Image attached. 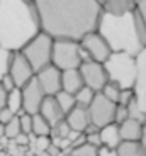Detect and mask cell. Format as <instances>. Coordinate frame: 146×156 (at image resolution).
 <instances>
[{
	"label": "cell",
	"instance_id": "cell-1",
	"mask_svg": "<svg viewBox=\"0 0 146 156\" xmlns=\"http://www.w3.org/2000/svg\"><path fill=\"white\" fill-rule=\"evenodd\" d=\"M41 32L56 41L80 43L97 31L100 5L97 0H36L34 2Z\"/></svg>",
	"mask_w": 146,
	"mask_h": 156
},
{
	"label": "cell",
	"instance_id": "cell-2",
	"mask_svg": "<svg viewBox=\"0 0 146 156\" xmlns=\"http://www.w3.org/2000/svg\"><path fill=\"white\" fill-rule=\"evenodd\" d=\"M41 32L34 2L0 0V46L10 53L22 48Z\"/></svg>",
	"mask_w": 146,
	"mask_h": 156
},
{
	"label": "cell",
	"instance_id": "cell-3",
	"mask_svg": "<svg viewBox=\"0 0 146 156\" xmlns=\"http://www.w3.org/2000/svg\"><path fill=\"white\" fill-rule=\"evenodd\" d=\"M95 32L105 41L111 53H123L136 58L146 48V32L136 9L121 16L100 12Z\"/></svg>",
	"mask_w": 146,
	"mask_h": 156
},
{
	"label": "cell",
	"instance_id": "cell-4",
	"mask_svg": "<svg viewBox=\"0 0 146 156\" xmlns=\"http://www.w3.org/2000/svg\"><path fill=\"white\" fill-rule=\"evenodd\" d=\"M102 66L107 82L117 85L121 90H133L136 82V58L123 53H111Z\"/></svg>",
	"mask_w": 146,
	"mask_h": 156
},
{
	"label": "cell",
	"instance_id": "cell-5",
	"mask_svg": "<svg viewBox=\"0 0 146 156\" xmlns=\"http://www.w3.org/2000/svg\"><path fill=\"white\" fill-rule=\"evenodd\" d=\"M51 49H53V39L46 36L44 32H39L32 41H29L22 48L20 55L26 58L29 66L32 68L34 75L41 71L43 68L51 65Z\"/></svg>",
	"mask_w": 146,
	"mask_h": 156
},
{
	"label": "cell",
	"instance_id": "cell-6",
	"mask_svg": "<svg viewBox=\"0 0 146 156\" xmlns=\"http://www.w3.org/2000/svg\"><path fill=\"white\" fill-rule=\"evenodd\" d=\"M80 65H82V59H80L78 43L65 41V39L53 41L51 66H55L58 71H68V70H78Z\"/></svg>",
	"mask_w": 146,
	"mask_h": 156
},
{
	"label": "cell",
	"instance_id": "cell-7",
	"mask_svg": "<svg viewBox=\"0 0 146 156\" xmlns=\"http://www.w3.org/2000/svg\"><path fill=\"white\" fill-rule=\"evenodd\" d=\"M90 126L97 129H102L109 124H114V112H116V104L109 102L102 94H95L92 104L87 107Z\"/></svg>",
	"mask_w": 146,
	"mask_h": 156
},
{
	"label": "cell",
	"instance_id": "cell-8",
	"mask_svg": "<svg viewBox=\"0 0 146 156\" xmlns=\"http://www.w3.org/2000/svg\"><path fill=\"white\" fill-rule=\"evenodd\" d=\"M78 73L82 76L83 87L90 88L95 94H100L102 88L107 83V75L104 71V66L100 63L95 61H88V63H82L78 68Z\"/></svg>",
	"mask_w": 146,
	"mask_h": 156
},
{
	"label": "cell",
	"instance_id": "cell-9",
	"mask_svg": "<svg viewBox=\"0 0 146 156\" xmlns=\"http://www.w3.org/2000/svg\"><path fill=\"white\" fill-rule=\"evenodd\" d=\"M134 102L146 117V48L136 56V82L133 87Z\"/></svg>",
	"mask_w": 146,
	"mask_h": 156
},
{
	"label": "cell",
	"instance_id": "cell-10",
	"mask_svg": "<svg viewBox=\"0 0 146 156\" xmlns=\"http://www.w3.org/2000/svg\"><path fill=\"white\" fill-rule=\"evenodd\" d=\"M78 44H80V48L88 55L90 61L100 63V65H102V63L109 58V55H111L109 46H107L105 41H104L97 32H90V34H87Z\"/></svg>",
	"mask_w": 146,
	"mask_h": 156
},
{
	"label": "cell",
	"instance_id": "cell-11",
	"mask_svg": "<svg viewBox=\"0 0 146 156\" xmlns=\"http://www.w3.org/2000/svg\"><path fill=\"white\" fill-rule=\"evenodd\" d=\"M20 95H22V112L29 114V115H36L44 100V94L41 87L37 85L36 78H32L31 82L20 88Z\"/></svg>",
	"mask_w": 146,
	"mask_h": 156
},
{
	"label": "cell",
	"instance_id": "cell-12",
	"mask_svg": "<svg viewBox=\"0 0 146 156\" xmlns=\"http://www.w3.org/2000/svg\"><path fill=\"white\" fill-rule=\"evenodd\" d=\"M37 85L41 87L44 97H55L61 92V71H58L55 66H46L34 75Z\"/></svg>",
	"mask_w": 146,
	"mask_h": 156
},
{
	"label": "cell",
	"instance_id": "cell-13",
	"mask_svg": "<svg viewBox=\"0 0 146 156\" xmlns=\"http://www.w3.org/2000/svg\"><path fill=\"white\" fill-rule=\"evenodd\" d=\"M9 76L12 78V82L16 85V88H22L26 83H29L34 78V71L29 66V63L26 61L20 53H12V61L10 68H9Z\"/></svg>",
	"mask_w": 146,
	"mask_h": 156
},
{
	"label": "cell",
	"instance_id": "cell-14",
	"mask_svg": "<svg viewBox=\"0 0 146 156\" xmlns=\"http://www.w3.org/2000/svg\"><path fill=\"white\" fill-rule=\"evenodd\" d=\"M65 122L68 124V127L75 133H85L87 127L90 126V119H88V112L87 109L82 107H73L70 112L65 115Z\"/></svg>",
	"mask_w": 146,
	"mask_h": 156
},
{
	"label": "cell",
	"instance_id": "cell-15",
	"mask_svg": "<svg viewBox=\"0 0 146 156\" xmlns=\"http://www.w3.org/2000/svg\"><path fill=\"white\" fill-rule=\"evenodd\" d=\"M37 114H39V115L43 117V119L51 126V127H53V126H56L59 121H63V119H65L63 112L59 110V107H58V104H56L55 97H44V100H43V104H41L39 112H37Z\"/></svg>",
	"mask_w": 146,
	"mask_h": 156
},
{
	"label": "cell",
	"instance_id": "cell-16",
	"mask_svg": "<svg viewBox=\"0 0 146 156\" xmlns=\"http://www.w3.org/2000/svg\"><path fill=\"white\" fill-rule=\"evenodd\" d=\"M100 5V12L111 14V16H121L136 9V2L134 0H102L99 2Z\"/></svg>",
	"mask_w": 146,
	"mask_h": 156
},
{
	"label": "cell",
	"instance_id": "cell-17",
	"mask_svg": "<svg viewBox=\"0 0 146 156\" xmlns=\"http://www.w3.org/2000/svg\"><path fill=\"white\" fill-rule=\"evenodd\" d=\"M117 129H119L121 141H127V143H139V139H141L143 124L133 121V119H127V121L123 122V124H119Z\"/></svg>",
	"mask_w": 146,
	"mask_h": 156
},
{
	"label": "cell",
	"instance_id": "cell-18",
	"mask_svg": "<svg viewBox=\"0 0 146 156\" xmlns=\"http://www.w3.org/2000/svg\"><path fill=\"white\" fill-rule=\"evenodd\" d=\"M82 87H83V82H82V76H80L78 70L61 71V92L75 95Z\"/></svg>",
	"mask_w": 146,
	"mask_h": 156
},
{
	"label": "cell",
	"instance_id": "cell-19",
	"mask_svg": "<svg viewBox=\"0 0 146 156\" xmlns=\"http://www.w3.org/2000/svg\"><path fill=\"white\" fill-rule=\"evenodd\" d=\"M99 137H100V144L109 149H116L121 144V136H119V129L116 124H109L105 127L99 129Z\"/></svg>",
	"mask_w": 146,
	"mask_h": 156
},
{
	"label": "cell",
	"instance_id": "cell-20",
	"mask_svg": "<svg viewBox=\"0 0 146 156\" xmlns=\"http://www.w3.org/2000/svg\"><path fill=\"white\" fill-rule=\"evenodd\" d=\"M5 109L10 110L16 117L22 114V95H20L19 88H14L12 92L7 94V104H5Z\"/></svg>",
	"mask_w": 146,
	"mask_h": 156
},
{
	"label": "cell",
	"instance_id": "cell-21",
	"mask_svg": "<svg viewBox=\"0 0 146 156\" xmlns=\"http://www.w3.org/2000/svg\"><path fill=\"white\" fill-rule=\"evenodd\" d=\"M116 154L117 156H146L139 143H127V141H121V144L116 148Z\"/></svg>",
	"mask_w": 146,
	"mask_h": 156
},
{
	"label": "cell",
	"instance_id": "cell-22",
	"mask_svg": "<svg viewBox=\"0 0 146 156\" xmlns=\"http://www.w3.org/2000/svg\"><path fill=\"white\" fill-rule=\"evenodd\" d=\"M31 134L34 137H43V136H51V126L44 121L39 114L32 115V127Z\"/></svg>",
	"mask_w": 146,
	"mask_h": 156
},
{
	"label": "cell",
	"instance_id": "cell-23",
	"mask_svg": "<svg viewBox=\"0 0 146 156\" xmlns=\"http://www.w3.org/2000/svg\"><path fill=\"white\" fill-rule=\"evenodd\" d=\"M55 100H56V104H58L59 110L63 112V115H66L73 107H77L75 97L70 95V94H66V92H59V94H56L55 95Z\"/></svg>",
	"mask_w": 146,
	"mask_h": 156
},
{
	"label": "cell",
	"instance_id": "cell-24",
	"mask_svg": "<svg viewBox=\"0 0 146 156\" xmlns=\"http://www.w3.org/2000/svg\"><path fill=\"white\" fill-rule=\"evenodd\" d=\"M75 104L77 107H82V109H87L88 105L92 104V100H94L95 97V92H92L90 88H87V87H82V88L77 92L75 95Z\"/></svg>",
	"mask_w": 146,
	"mask_h": 156
},
{
	"label": "cell",
	"instance_id": "cell-25",
	"mask_svg": "<svg viewBox=\"0 0 146 156\" xmlns=\"http://www.w3.org/2000/svg\"><path fill=\"white\" fill-rule=\"evenodd\" d=\"M12 61V53L0 46V80L9 75V68H10Z\"/></svg>",
	"mask_w": 146,
	"mask_h": 156
},
{
	"label": "cell",
	"instance_id": "cell-26",
	"mask_svg": "<svg viewBox=\"0 0 146 156\" xmlns=\"http://www.w3.org/2000/svg\"><path fill=\"white\" fill-rule=\"evenodd\" d=\"M100 94H102L109 102H112V104H116V105H117V100H119V94H121V88H119L117 85H114V83L107 82V83H105V87L102 88V92H100Z\"/></svg>",
	"mask_w": 146,
	"mask_h": 156
},
{
	"label": "cell",
	"instance_id": "cell-27",
	"mask_svg": "<svg viewBox=\"0 0 146 156\" xmlns=\"http://www.w3.org/2000/svg\"><path fill=\"white\" fill-rule=\"evenodd\" d=\"M126 110H127V119H133V121H136V122H139V124H144L146 122V117H144V114L139 110V107L136 105V102H134V98L127 104V107H126Z\"/></svg>",
	"mask_w": 146,
	"mask_h": 156
},
{
	"label": "cell",
	"instance_id": "cell-28",
	"mask_svg": "<svg viewBox=\"0 0 146 156\" xmlns=\"http://www.w3.org/2000/svg\"><path fill=\"white\" fill-rule=\"evenodd\" d=\"M68 156H97V148H94V146L85 143V144L78 146V148L70 149V154Z\"/></svg>",
	"mask_w": 146,
	"mask_h": 156
},
{
	"label": "cell",
	"instance_id": "cell-29",
	"mask_svg": "<svg viewBox=\"0 0 146 156\" xmlns=\"http://www.w3.org/2000/svg\"><path fill=\"white\" fill-rule=\"evenodd\" d=\"M4 131H5V137H9V139H16V137L20 134L19 119H17V117H14L9 124L4 126Z\"/></svg>",
	"mask_w": 146,
	"mask_h": 156
},
{
	"label": "cell",
	"instance_id": "cell-30",
	"mask_svg": "<svg viewBox=\"0 0 146 156\" xmlns=\"http://www.w3.org/2000/svg\"><path fill=\"white\" fill-rule=\"evenodd\" d=\"M17 119H19V127H20V133L22 134H31V127H32V115H29V114H20V115H17Z\"/></svg>",
	"mask_w": 146,
	"mask_h": 156
},
{
	"label": "cell",
	"instance_id": "cell-31",
	"mask_svg": "<svg viewBox=\"0 0 146 156\" xmlns=\"http://www.w3.org/2000/svg\"><path fill=\"white\" fill-rule=\"evenodd\" d=\"M51 144L55 146V148H58V149H59V153L70 151V149H71L70 141H68L66 137H51Z\"/></svg>",
	"mask_w": 146,
	"mask_h": 156
},
{
	"label": "cell",
	"instance_id": "cell-32",
	"mask_svg": "<svg viewBox=\"0 0 146 156\" xmlns=\"http://www.w3.org/2000/svg\"><path fill=\"white\" fill-rule=\"evenodd\" d=\"M124 121H127V110L123 105H116V112H114V124L119 126Z\"/></svg>",
	"mask_w": 146,
	"mask_h": 156
},
{
	"label": "cell",
	"instance_id": "cell-33",
	"mask_svg": "<svg viewBox=\"0 0 146 156\" xmlns=\"http://www.w3.org/2000/svg\"><path fill=\"white\" fill-rule=\"evenodd\" d=\"M136 12H138L139 19L143 22V27H144V32H146V0H138L136 2Z\"/></svg>",
	"mask_w": 146,
	"mask_h": 156
},
{
	"label": "cell",
	"instance_id": "cell-34",
	"mask_svg": "<svg viewBox=\"0 0 146 156\" xmlns=\"http://www.w3.org/2000/svg\"><path fill=\"white\" fill-rule=\"evenodd\" d=\"M133 98H134V95H133V90H121V94H119V100H117V105L127 107V104H129Z\"/></svg>",
	"mask_w": 146,
	"mask_h": 156
},
{
	"label": "cell",
	"instance_id": "cell-35",
	"mask_svg": "<svg viewBox=\"0 0 146 156\" xmlns=\"http://www.w3.org/2000/svg\"><path fill=\"white\" fill-rule=\"evenodd\" d=\"M36 148L39 151H46L49 146H51V136H43V137H34Z\"/></svg>",
	"mask_w": 146,
	"mask_h": 156
},
{
	"label": "cell",
	"instance_id": "cell-36",
	"mask_svg": "<svg viewBox=\"0 0 146 156\" xmlns=\"http://www.w3.org/2000/svg\"><path fill=\"white\" fill-rule=\"evenodd\" d=\"M14 114L10 112V110H7V109H2L0 110V124L2 126H5V124H9V122L12 121V119H14Z\"/></svg>",
	"mask_w": 146,
	"mask_h": 156
},
{
	"label": "cell",
	"instance_id": "cell-37",
	"mask_svg": "<svg viewBox=\"0 0 146 156\" xmlns=\"http://www.w3.org/2000/svg\"><path fill=\"white\" fill-rule=\"evenodd\" d=\"M0 85L4 87V90L7 92V94H9V92H12V90L16 88V85H14V82H12V78L9 76V75H7V76H4L2 80H0Z\"/></svg>",
	"mask_w": 146,
	"mask_h": 156
},
{
	"label": "cell",
	"instance_id": "cell-38",
	"mask_svg": "<svg viewBox=\"0 0 146 156\" xmlns=\"http://www.w3.org/2000/svg\"><path fill=\"white\" fill-rule=\"evenodd\" d=\"M14 141H16V144H17V146H27L29 143H31V137H29L27 134H22V133H20Z\"/></svg>",
	"mask_w": 146,
	"mask_h": 156
},
{
	"label": "cell",
	"instance_id": "cell-39",
	"mask_svg": "<svg viewBox=\"0 0 146 156\" xmlns=\"http://www.w3.org/2000/svg\"><path fill=\"white\" fill-rule=\"evenodd\" d=\"M97 156H117V154H116V149H109L105 146H100L97 149Z\"/></svg>",
	"mask_w": 146,
	"mask_h": 156
},
{
	"label": "cell",
	"instance_id": "cell-40",
	"mask_svg": "<svg viewBox=\"0 0 146 156\" xmlns=\"http://www.w3.org/2000/svg\"><path fill=\"white\" fill-rule=\"evenodd\" d=\"M5 104H7V92L4 90V87L0 85V110L5 109Z\"/></svg>",
	"mask_w": 146,
	"mask_h": 156
},
{
	"label": "cell",
	"instance_id": "cell-41",
	"mask_svg": "<svg viewBox=\"0 0 146 156\" xmlns=\"http://www.w3.org/2000/svg\"><path fill=\"white\" fill-rule=\"evenodd\" d=\"M139 144H141L143 151L146 154V122L143 124V133H141V139H139Z\"/></svg>",
	"mask_w": 146,
	"mask_h": 156
},
{
	"label": "cell",
	"instance_id": "cell-42",
	"mask_svg": "<svg viewBox=\"0 0 146 156\" xmlns=\"http://www.w3.org/2000/svg\"><path fill=\"white\" fill-rule=\"evenodd\" d=\"M46 153H49V154H51V156H58V154H61V153H59V149L58 148H55V146H49V148H48L46 149Z\"/></svg>",
	"mask_w": 146,
	"mask_h": 156
},
{
	"label": "cell",
	"instance_id": "cell-43",
	"mask_svg": "<svg viewBox=\"0 0 146 156\" xmlns=\"http://www.w3.org/2000/svg\"><path fill=\"white\" fill-rule=\"evenodd\" d=\"M5 136V131H4V126L0 124V137H4Z\"/></svg>",
	"mask_w": 146,
	"mask_h": 156
}]
</instances>
